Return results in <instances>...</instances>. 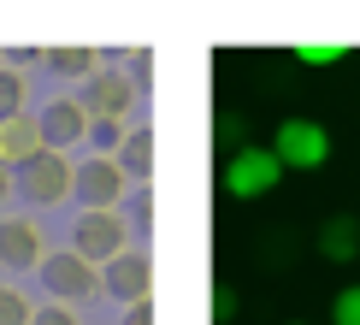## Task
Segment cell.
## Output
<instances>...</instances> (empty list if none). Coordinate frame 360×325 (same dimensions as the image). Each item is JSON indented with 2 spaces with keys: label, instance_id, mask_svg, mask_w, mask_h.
Wrapping results in <instances>:
<instances>
[{
  "label": "cell",
  "instance_id": "24",
  "mask_svg": "<svg viewBox=\"0 0 360 325\" xmlns=\"http://www.w3.org/2000/svg\"><path fill=\"white\" fill-rule=\"evenodd\" d=\"M6 189H12V172H6V166H0V201H6Z\"/></svg>",
  "mask_w": 360,
  "mask_h": 325
},
{
  "label": "cell",
  "instance_id": "19",
  "mask_svg": "<svg viewBox=\"0 0 360 325\" xmlns=\"http://www.w3.org/2000/svg\"><path fill=\"white\" fill-rule=\"evenodd\" d=\"M30 319H36V307H30L18 290H6V284H0V325H30Z\"/></svg>",
  "mask_w": 360,
  "mask_h": 325
},
{
  "label": "cell",
  "instance_id": "16",
  "mask_svg": "<svg viewBox=\"0 0 360 325\" xmlns=\"http://www.w3.org/2000/svg\"><path fill=\"white\" fill-rule=\"evenodd\" d=\"M24 113V71L0 65V118H18Z\"/></svg>",
  "mask_w": 360,
  "mask_h": 325
},
{
  "label": "cell",
  "instance_id": "4",
  "mask_svg": "<svg viewBox=\"0 0 360 325\" xmlns=\"http://www.w3.org/2000/svg\"><path fill=\"white\" fill-rule=\"evenodd\" d=\"M18 189H24V201L53 207V201H65L71 189H77V166H71L65 154H53V148H41L30 166H18Z\"/></svg>",
  "mask_w": 360,
  "mask_h": 325
},
{
  "label": "cell",
  "instance_id": "14",
  "mask_svg": "<svg viewBox=\"0 0 360 325\" xmlns=\"http://www.w3.org/2000/svg\"><path fill=\"white\" fill-rule=\"evenodd\" d=\"M41 59H48L59 77H95V71H101V53L95 48H48Z\"/></svg>",
  "mask_w": 360,
  "mask_h": 325
},
{
  "label": "cell",
  "instance_id": "7",
  "mask_svg": "<svg viewBox=\"0 0 360 325\" xmlns=\"http://www.w3.org/2000/svg\"><path fill=\"white\" fill-rule=\"evenodd\" d=\"M101 284H107L118 302H148V290H154V255H148V248H136V255H118V260H107V278H101Z\"/></svg>",
  "mask_w": 360,
  "mask_h": 325
},
{
  "label": "cell",
  "instance_id": "6",
  "mask_svg": "<svg viewBox=\"0 0 360 325\" xmlns=\"http://www.w3.org/2000/svg\"><path fill=\"white\" fill-rule=\"evenodd\" d=\"M41 284H48L59 302H89V295L101 290V272H95L83 255H71V248H65V255H48V260H41Z\"/></svg>",
  "mask_w": 360,
  "mask_h": 325
},
{
  "label": "cell",
  "instance_id": "25",
  "mask_svg": "<svg viewBox=\"0 0 360 325\" xmlns=\"http://www.w3.org/2000/svg\"><path fill=\"white\" fill-rule=\"evenodd\" d=\"M0 65H6V59H0Z\"/></svg>",
  "mask_w": 360,
  "mask_h": 325
},
{
  "label": "cell",
  "instance_id": "20",
  "mask_svg": "<svg viewBox=\"0 0 360 325\" xmlns=\"http://www.w3.org/2000/svg\"><path fill=\"white\" fill-rule=\"evenodd\" d=\"M213 136H219V142H224V148H231V154H236V148H248V118H243V113H224Z\"/></svg>",
  "mask_w": 360,
  "mask_h": 325
},
{
  "label": "cell",
  "instance_id": "13",
  "mask_svg": "<svg viewBox=\"0 0 360 325\" xmlns=\"http://www.w3.org/2000/svg\"><path fill=\"white\" fill-rule=\"evenodd\" d=\"M112 160L124 166V177H136V184H148V177H154V130H148V125H136V130L124 136V148H118Z\"/></svg>",
  "mask_w": 360,
  "mask_h": 325
},
{
  "label": "cell",
  "instance_id": "8",
  "mask_svg": "<svg viewBox=\"0 0 360 325\" xmlns=\"http://www.w3.org/2000/svg\"><path fill=\"white\" fill-rule=\"evenodd\" d=\"M124 184H130L124 166H118V160H107V154H95L89 166H77V189H71V196H77L83 207H118Z\"/></svg>",
  "mask_w": 360,
  "mask_h": 325
},
{
  "label": "cell",
  "instance_id": "10",
  "mask_svg": "<svg viewBox=\"0 0 360 325\" xmlns=\"http://www.w3.org/2000/svg\"><path fill=\"white\" fill-rule=\"evenodd\" d=\"M89 136V113H83V101H71V95H59L41 107V142L53 148V154H65L71 142H83Z\"/></svg>",
  "mask_w": 360,
  "mask_h": 325
},
{
  "label": "cell",
  "instance_id": "22",
  "mask_svg": "<svg viewBox=\"0 0 360 325\" xmlns=\"http://www.w3.org/2000/svg\"><path fill=\"white\" fill-rule=\"evenodd\" d=\"M213 319H219V325L236 319V290H231V284H213Z\"/></svg>",
  "mask_w": 360,
  "mask_h": 325
},
{
  "label": "cell",
  "instance_id": "1",
  "mask_svg": "<svg viewBox=\"0 0 360 325\" xmlns=\"http://www.w3.org/2000/svg\"><path fill=\"white\" fill-rule=\"evenodd\" d=\"M278 154L272 148H260V142H248V148H236L231 160H224V172H219V184H224V196H236V201H260V196H272L278 189Z\"/></svg>",
  "mask_w": 360,
  "mask_h": 325
},
{
  "label": "cell",
  "instance_id": "9",
  "mask_svg": "<svg viewBox=\"0 0 360 325\" xmlns=\"http://www.w3.org/2000/svg\"><path fill=\"white\" fill-rule=\"evenodd\" d=\"M41 260H48V255H41V231H36V219H24V213L0 219V266L30 272V266H41Z\"/></svg>",
  "mask_w": 360,
  "mask_h": 325
},
{
  "label": "cell",
  "instance_id": "23",
  "mask_svg": "<svg viewBox=\"0 0 360 325\" xmlns=\"http://www.w3.org/2000/svg\"><path fill=\"white\" fill-rule=\"evenodd\" d=\"M118 325H154V302H130L124 314H118Z\"/></svg>",
  "mask_w": 360,
  "mask_h": 325
},
{
  "label": "cell",
  "instance_id": "18",
  "mask_svg": "<svg viewBox=\"0 0 360 325\" xmlns=\"http://www.w3.org/2000/svg\"><path fill=\"white\" fill-rule=\"evenodd\" d=\"M331 325H360V284H342L331 295Z\"/></svg>",
  "mask_w": 360,
  "mask_h": 325
},
{
  "label": "cell",
  "instance_id": "5",
  "mask_svg": "<svg viewBox=\"0 0 360 325\" xmlns=\"http://www.w3.org/2000/svg\"><path fill=\"white\" fill-rule=\"evenodd\" d=\"M136 107V77L118 65H101L95 77H83V113L89 118H124Z\"/></svg>",
  "mask_w": 360,
  "mask_h": 325
},
{
  "label": "cell",
  "instance_id": "11",
  "mask_svg": "<svg viewBox=\"0 0 360 325\" xmlns=\"http://www.w3.org/2000/svg\"><path fill=\"white\" fill-rule=\"evenodd\" d=\"M41 118H0V166H30V160L41 154Z\"/></svg>",
  "mask_w": 360,
  "mask_h": 325
},
{
  "label": "cell",
  "instance_id": "3",
  "mask_svg": "<svg viewBox=\"0 0 360 325\" xmlns=\"http://www.w3.org/2000/svg\"><path fill=\"white\" fill-rule=\"evenodd\" d=\"M124 213H112V207H83L77 219H71V255H83L89 266L95 260H118L124 255Z\"/></svg>",
  "mask_w": 360,
  "mask_h": 325
},
{
  "label": "cell",
  "instance_id": "2",
  "mask_svg": "<svg viewBox=\"0 0 360 325\" xmlns=\"http://www.w3.org/2000/svg\"><path fill=\"white\" fill-rule=\"evenodd\" d=\"M272 154L283 172H319L331 160V130L319 118H283L278 136H272Z\"/></svg>",
  "mask_w": 360,
  "mask_h": 325
},
{
  "label": "cell",
  "instance_id": "15",
  "mask_svg": "<svg viewBox=\"0 0 360 325\" xmlns=\"http://www.w3.org/2000/svg\"><path fill=\"white\" fill-rule=\"evenodd\" d=\"M295 59L302 65H337V59H349V42H295Z\"/></svg>",
  "mask_w": 360,
  "mask_h": 325
},
{
  "label": "cell",
  "instance_id": "12",
  "mask_svg": "<svg viewBox=\"0 0 360 325\" xmlns=\"http://www.w3.org/2000/svg\"><path fill=\"white\" fill-rule=\"evenodd\" d=\"M319 255L331 260V266L360 260V219H354V213H331V219L319 225Z\"/></svg>",
  "mask_w": 360,
  "mask_h": 325
},
{
  "label": "cell",
  "instance_id": "21",
  "mask_svg": "<svg viewBox=\"0 0 360 325\" xmlns=\"http://www.w3.org/2000/svg\"><path fill=\"white\" fill-rule=\"evenodd\" d=\"M30 325H83V319H77V307H71V302H59V307H36V319H30Z\"/></svg>",
  "mask_w": 360,
  "mask_h": 325
},
{
  "label": "cell",
  "instance_id": "26",
  "mask_svg": "<svg viewBox=\"0 0 360 325\" xmlns=\"http://www.w3.org/2000/svg\"><path fill=\"white\" fill-rule=\"evenodd\" d=\"M295 325H302V319H295Z\"/></svg>",
  "mask_w": 360,
  "mask_h": 325
},
{
  "label": "cell",
  "instance_id": "17",
  "mask_svg": "<svg viewBox=\"0 0 360 325\" xmlns=\"http://www.w3.org/2000/svg\"><path fill=\"white\" fill-rule=\"evenodd\" d=\"M89 136H95L101 148H107V160H112V148H124L130 125H124V118H89Z\"/></svg>",
  "mask_w": 360,
  "mask_h": 325
}]
</instances>
